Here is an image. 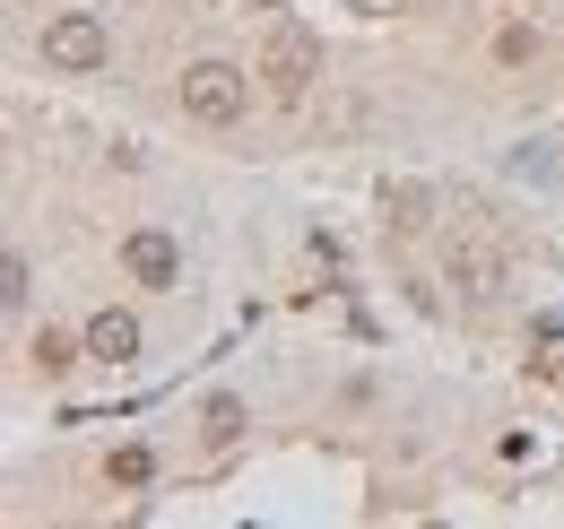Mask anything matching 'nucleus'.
<instances>
[{
	"mask_svg": "<svg viewBox=\"0 0 564 529\" xmlns=\"http://www.w3.org/2000/svg\"><path fill=\"white\" fill-rule=\"evenodd\" d=\"M87 356H96V365H131V356H140V322L105 304V313L87 322Z\"/></svg>",
	"mask_w": 564,
	"mask_h": 529,
	"instance_id": "39448f33",
	"label": "nucleus"
},
{
	"mask_svg": "<svg viewBox=\"0 0 564 529\" xmlns=\"http://www.w3.org/2000/svg\"><path fill=\"white\" fill-rule=\"evenodd\" d=\"M148 468L156 461H148L140 443H122V452H113V486H148Z\"/></svg>",
	"mask_w": 564,
	"mask_h": 529,
	"instance_id": "0eeeda50",
	"label": "nucleus"
},
{
	"mask_svg": "<svg viewBox=\"0 0 564 529\" xmlns=\"http://www.w3.org/2000/svg\"><path fill=\"white\" fill-rule=\"evenodd\" d=\"M235 425H243V408H235V399H217V408H209V443H235Z\"/></svg>",
	"mask_w": 564,
	"mask_h": 529,
	"instance_id": "6e6552de",
	"label": "nucleus"
},
{
	"mask_svg": "<svg viewBox=\"0 0 564 529\" xmlns=\"http://www.w3.org/2000/svg\"><path fill=\"white\" fill-rule=\"evenodd\" d=\"M304 87H313V44L286 26L279 44H270V96H279V105H304Z\"/></svg>",
	"mask_w": 564,
	"mask_h": 529,
	"instance_id": "7ed1b4c3",
	"label": "nucleus"
},
{
	"mask_svg": "<svg viewBox=\"0 0 564 529\" xmlns=\"http://www.w3.org/2000/svg\"><path fill=\"white\" fill-rule=\"evenodd\" d=\"M26 356H35V374H70L78 365V347L62 331H35V347H26Z\"/></svg>",
	"mask_w": 564,
	"mask_h": 529,
	"instance_id": "423d86ee",
	"label": "nucleus"
},
{
	"mask_svg": "<svg viewBox=\"0 0 564 529\" xmlns=\"http://www.w3.org/2000/svg\"><path fill=\"white\" fill-rule=\"evenodd\" d=\"M243 96H252V87H243V69H235V62H192V69H183V114L209 122V131H226V122L243 114Z\"/></svg>",
	"mask_w": 564,
	"mask_h": 529,
	"instance_id": "f257e3e1",
	"label": "nucleus"
},
{
	"mask_svg": "<svg viewBox=\"0 0 564 529\" xmlns=\"http://www.w3.org/2000/svg\"><path fill=\"white\" fill-rule=\"evenodd\" d=\"M122 261H131V278H140V287H174V278H183V252H174V235H156V226H140V235L122 244Z\"/></svg>",
	"mask_w": 564,
	"mask_h": 529,
	"instance_id": "20e7f679",
	"label": "nucleus"
},
{
	"mask_svg": "<svg viewBox=\"0 0 564 529\" xmlns=\"http://www.w3.org/2000/svg\"><path fill=\"white\" fill-rule=\"evenodd\" d=\"M105 53H113L105 18H87V9H62V18H44V62H53V69H105Z\"/></svg>",
	"mask_w": 564,
	"mask_h": 529,
	"instance_id": "f03ea898",
	"label": "nucleus"
}]
</instances>
